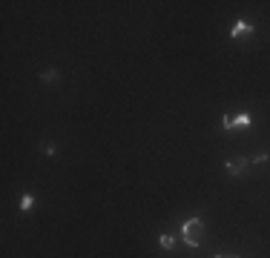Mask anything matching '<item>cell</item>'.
I'll return each instance as SVG.
<instances>
[{"mask_svg": "<svg viewBox=\"0 0 270 258\" xmlns=\"http://www.w3.org/2000/svg\"><path fill=\"white\" fill-rule=\"evenodd\" d=\"M181 238L187 247H201L204 241V221L201 218H187L184 227H181Z\"/></svg>", "mask_w": 270, "mask_h": 258, "instance_id": "6da1fadb", "label": "cell"}, {"mask_svg": "<svg viewBox=\"0 0 270 258\" xmlns=\"http://www.w3.org/2000/svg\"><path fill=\"white\" fill-rule=\"evenodd\" d=\"M250 124H253L250 112H242V115H236V118H230V115L222 118V129H224V132H227V129H247Z\"/></svg>", "mask_w": 270, "mask_h": 258, "instance_id": "7a4b0ae2", "label": "cell"}, {"mask_svg": "<svg viewBox=\"0 0 270 258\" xmlns=\"http://www.w3.org/2000/svg\"><path fill=\"white\" fill-rule=\"evenodd\" d=\"M247 166H250L247 158H233V161L224 164V172H227V175H242V172H247Z\"/></svg>", "mask_w": 270, "mask_h": 258, "instance_id": "3957f363", "label": "cell"}, {"mask_svg": "<svg viewBox=\"0 0 270 258\" xmlns=\"http://www.w3.org/2000/svg\"><path fill=\"white\" fill-rule=\"evenodd\" d=\"M245 35H253V26L247 20H236L233 29H230V37H245Z\"/></svg>", "mask_w": 270, "mask_h": 258, "instance_id": "277c9868", "label": "cell"}, {"mask_svg": "<svg viewBox=\"0 0 270 258\" xmlns=\"http://www.w3.org/2000/svg\"><path fill=\"white\" fill-rule=\"evenodd\" d=\"M161 247H164V250H173V247H176V238L170 233H161Z\"/></svg>", "mask_w": 270, "mask_h": 258, "instance_id": "5b68a950", "label": "cell"}, {"mask_svg": "<svg viewBox=\"0 0 270 258\" xmlns=\"http://www.w3.org/2000/svg\"><path fill=\"white\" fill-rule=\"evenodd\" d=\"M40 81L43 83H52V81H58V69H46L43 75H40Z\"/></svg>", "mask_w": 270, "mask_h": 258, "instance_id": "8992f818", "label": "cell"}, {"mask_svg": "<svg viewBox=\"0 0 270 258\" xmlns=\"http://www.w3.org/2000/svg\"><path fill=\"white\" fill-rule=\"evenodd\" d=\"M32 207H35V198H32V195H23V198H20V210L29 212Z\"/></svg>", "mask_w": 270, "mask_h": 258, "instance_id": "52a82bcc", "label": "cell"}, {"mask_svg": "<svg viewBox=\"0 0 270 258\" xmlns=\"http://www.w3.org/2000/svg\"><path fill=\"white\" fill-rule=\"evenodd\" d=\"M40 149H43L46 155H55V143H52V141H43V143H40Z\"/></svg>", "mask_w": 270, "mask_h": 258, "instance_id": "ba28073f", "label": "cell"}, {"mask_svg": "<svg viewBox=\"0 0 270 258\" xmlns=\"http://www.w3.org/2000/svg\"><path fill=\"white\" fill-rule=\"evenodd\" d=\"M265 161H270V155H268V152H259L256 158L250 161V164H265Z\"/></svg>", "mask_w": 270, "mask_h": 258, "instance_id": "9c48e42d", "label": "cell"}, {"mask_svg": "<svg viewBox=\"0 0 270 258\" xmlns=\"http://www.w3.org/2000/svg\"><path fill=\"white\" fill-rule=\"evenodd\" d=\"M216 258H239V256H216Z\"/></svg>", "mask_w": 270, "mask_h": 258, "instance_id": "30bf717a", "label": "cell"}]
</instances>
